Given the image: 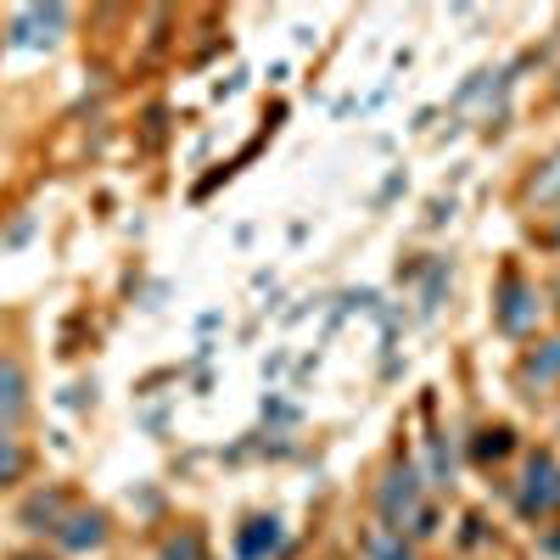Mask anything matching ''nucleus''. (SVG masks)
<instances>
[{
    "label": "nucleus",
    "instance_id": "obj_4",
    "mask_svg": "<svg viewBox=\"0 0 560 560\" xmlns=\"http://www.w3.org/2000/svg\"><path fill=\"white\" fill-rule=\"evenodd\" d=\"M415 499H420L415 471H393V477H387V488H382V516H387V522H404L409 510H415Z\"/></svg>",
    "mask_w": 560,
    "mask_h": 560
},
{
    "label": "nucleus",
    "instance_id": "obj_8",
    "mask_svg": "<svg viewBox=\"0 0 560 560\" xmlns=\"http://www.w3.org/2000/svg\"><path fill=\"white\" fill-rule=\"evenodd\" d=\"M370 555H376V560H409V549H404L398 533H382L376 544H370Z\"/></svg>",
    "mask_w": 560,
    "mask_h": 560
},
{
    "label": "nucleus",
    "instance_id": "obj_2",
    "mask_svg": "<svg viewBox=\"0 0 560 560\" xmlns=\"http://www.w3.org/2000/svg\"><path fill=\"white\" fill-rule=\"evenodd\" d=\"M280 544H287L280 522H275V516H258L253 527H242V538H236V555H242V560H269Z\"/></svg>",
    "mask_w": 560,
    "mask_h": 560
},
{
    "label": "nucleus",
    "instance_id": "obj_5",
    "mask_svg": "<svg viewBox=\"0 0 560 560\" xmlns=\"http://www.w3.org/2000/svg\"><path fill=\"white\" fill-rule=\"evenodd\" d=\"M23 409H28V398H23V364L0 359V420H18Z\"/></svg>",
    "mask_w": 560,
    "mask_h": 560
},
{
    "label": "nucleus",
    "instance_id": "obj_3",
    "mask_svg": "<svg viewBox=\"0 0 560 560\" xmlns=\"http://www.w3.org/2000/svg\"><path fill=\"white\" fill-rule=\"evenodd\" d=\"M51 28H62V7H34V12H23L18 23H12V45H51L57 34Z\"/></svg>",
    "mask_w": 560,
    "mask_h": 560
},
{
    "label": "nucleus",
    "instance_id": "obj_6",
    "mask_svg": "<svg viewBox=\"0 0 560 560\" xmlns=\"http://www.w3.org/2000/svg\"><path fill=\"white\" fill-rule=\"evenodd\" d=\"M68 527H73V533H62V544H68V549H96V544L107 538L102 516H73Z\"/></svg>",
    "mask_w": 560,
    "mask_h": 560
},
{
    "label": "nucleus",
    "instance_id": "obj_10",
    "mask_svg": "<svg viewBox=\"0 0 560 560\" xmlns=\"http://www.w3.org/2000/svg\"><path fill=\"white\" fill-rule=\"evenodd\" d=\"M504 448H510V432H488V443H482V448H477V454H482V459H488V454H493V459H499V454H504Z\"/></svg>",
    "mask_w": 560,
    "mask_h": 560
},
{
    "label": "nucleus",
    "instance_id": "obj_7",
    "mask_svg": "<svg viewBox=\"0 0 560 560\" xmlns=\"http://www.w3.org/2000/svg\"><path fill=\"white\" fill-rule=\"evenodd\" d=\"M18 471H23V448H18L7 432H0V488L18 482Z\"/></svg>",
    "mask_w": 560,
    "mask_h": 560
},
{
    "label": "nucleus",
    "instance_id": "obj_9",
    "mask_svg": "<svg viewBox=\"0 0 560 560\" xmlns=\"http://www.w3.org/2000/svg\"><path fill=\"white\" fill-rule=\"evenodd\" d=\"M527 370H533V376H538V382H544V376H555V370H560V342H555V348H549L544 359H533Z\"/></svg>",
    "mask_w": 560,
    "mask_h": 560
},
{
    "label": "nucleus",
    "instance_id": "obj_1",
    "mask_svg": "<svg viewBox=\"0 0 560 560\" xmlns=\"http://www.w3.org/2000/svg\"><path fill=\"white\" fill-rule=\"evenodd\" d=\"M555 504H560V471H555V459H549V454H538V459L527 465L522 510H527V516H544V510H555Z\"/></svg>",
    "mask_w": 560,
    "mask_h": 560
}]
</instances>
